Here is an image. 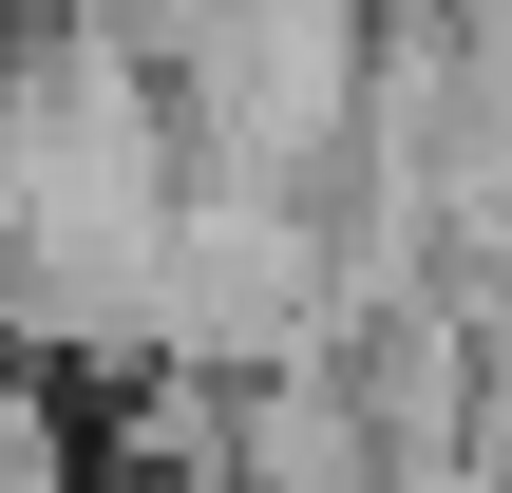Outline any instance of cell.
I'll list each match as a JSON object with an SVG mask.
<instances>
[{
	"mask_svg": "<svg viewBox=\"0 0 512 493\" xmlns=\"http://www.w3.org/2000/svg\"><path fill=\"white\" fill-rule=\"evenodd\" d=\"M171 114L133 95L114 38L0 76V323L38 342H152V266H171Z\"/></svg>",
	"mask_w": 512,
	"mask_h": 493,
	"instance_id": "cell-1",
	"label": "cell"
},
{
	"mask_svg": "<svg viewBox=\"0 0 512 493\" xmlns=\"http://www.w3.org/2000/svg\"><path fill=\"white\" fill-rule=\"evenodd\" d=\"M0 493H95V475H76V456H57L38 418H0Z\"/></svg>",
	"mask_w": 512,
	"mask_h": 493,
	"instance_id": "cell-2",
	"label": "cell"
}]
</instances>
